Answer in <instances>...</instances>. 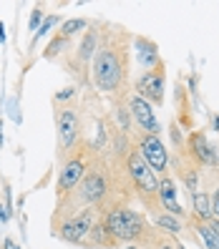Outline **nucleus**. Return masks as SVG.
Returning <instances> with one entry per match:
<instances>
[{"mask_svg":"<svg viewBox=\"0 0 219 249\" xmlns=\"http://www.w3.org/2000/svg\"><path fill=\"white\" fill-rule=\"evenodd\" d=\"M126 104H128V113H131V121H134V128H136V131L154 134V136L162 134V124H159L151 104H146V101L139 98L136 93H128Z\"/></svg>","mask_w":219,"mask_h":249,"instance_id":"9b49d317","label":"nucleus"},{"mask_svg":"<svg viewBox=\"0 0 219 249\" xmlns=\"http://www.w3.org/2000/svg\"><path fill=\"white\" fill-rule=\"evenodd\" d=\"M73 96H76V89H73V86H71V89H63L61 93H55V106L58 104H66V101L73 98Z\"/></svg>","mask_w":219,"mask_h":249,"instance_id":"4be33fe9","label":"nucleus"},{"mask_svg":"<svg viewBox=\"0 0 219 249\" xmlns=\"http://www.w3.org/2000/svg\"><path fill=\"white\" fill-rule=\"evenodd\" d=\"M177 249H186V247H182V244H177Z\"/></svg>","mask_w":219,"mask_h":249,"instance_id":"393cba45","label":"nucleus"},{"mask_svg":"<svg viewBox=\"0 0 219 249\" xmlns=\"http://www.w3.org/2000/svg\"><path fill=\"white\" fill-rule=\"evenodd\" d=\"M194 222H209V219H214L212 214V192H204V189H199L197 194H192V216Z\"/></svg>","mask_w":219,"mask_h":249,"instance_id":"4468645a","label":"nucleus"},{"mask_svg":"<svg viewBox=\"0 0 219 249\" xmlns=\"http://www.w3.org/2000/svg\"><path fill=\"white\" fill-rule=\"evenodd\" d=\"M83 249H116V244L109 239L104 224H101V219L93 224V229H91V234H89V239H86Z\"/></svg>","mask_w":219,"mask_h":249,"instance_id":"f3484780","label":"nucleus"},{"mask_svg":"<svg viewBox=\"0 0 219 249\" xmlns=\"http://www.w3.org/2000/svg\"><path fill=\"white\" fill-rule=\"evenodd\" d=\"M212 214L214 219H219V184L212 189Z\"/></svg>","mask_w":219,"mask_h":249,"instance_id":"5701e85b","label":"nucleus"},{"mask_svg":"<svg viewBox=\"0 0 219 249\" xmlns=\"http://www.w3.org/2000/svg\"><path fill=\"white\" fill-rule=\"evenodd\" d=\"M159 199H162V209L171 216L177 219H189V214L184 212V207L179 204V194H177V179H174V174H164V177H159Z\"/></svg>","mask_w":219,"mask_h":249,"instance_id":"f8f14e48","label":"nucleus"},{"mask_svg":"<svg viewBox=\"0 0 219 249\" xmlns=\"http://www.w3.org/2000/svg\"><path fill=\"white\" fill-rule=\"evenodd\" d=\"M131 36L121 25L101 23V40L91 66V83L111 101L131 93Z\"/></svg>","mask_w":219,"mask_h":249,"instance_id":"f257e3e1","label":"nucleus"},{"mask_svg":"<svg viewBox=\"0 0 219 249\" xmlns=\"http://www.w3.org/2000/svg\"><path fill=\"white\" fill-rule=\"evenodd\" d=\"M154 227L159 229V231H164V234H169V237H182L184 234V222L182 219H177V216H171V214H156L154 216Z\"/></svg>","mask_w":219,"mask_h":249,"instance_id":"dca6fc26","label":"nucleus"},{"mask_svg":"<svg viewBox=\"0 0 219 249\" xmlns=\"http://www.w3.org/2000/svg\"><path fill=\"white\" fill-rule=\"evenodd\" d=\"M89 25H91V23H89V20H83V18H71V20H63V25H61V31H58V36H63V38L73 40L78 33H83Z\"/></svg>","mask_w":219,"mask_h":249,"instance_id":"a211bd4d","label":"nucleus"},{"mask_svg":"<svg viewBox=\"0 0 219 249\" xmlns=\"http://www.w3.org/2000/svg\"><path fill=\"white\" fill-rule=\"evenodd\" d=\"M189 227L199 231V239L207 244V249H219V219H209V222L189 219Z\"/></svg>","mask_w":219,"mask_h":249,"instance_id":"2eb2a0df","label":"nucleus"},{"mask_svg":"<svg viewBox=\"0 0 219 249\" xmlns=\"http://www.w3.org/2000/svg\"><path fill=\"white\" fill-rule=\"evenodd\" d=\"M121 171H124V179L128 184L131 196H134L151 216L164 214L162 199H159V177L154 174V169L144 161V156L136 149L128 151V156L124 159V164H121Z\"/></svg>","mask_w":219,"mask_h":249,"instance_id":"7ed1b4c3","label":"nucleus"},{"mask_svg":"<svg viewBox=\"0 0 219 249\" xmlns=\"http://www.w3.org/2000/svg\"><path fill=\"white\" fill-rule=\"evenodd\" d=\"M83 113L76 104H58L55 106V154L58 164L66 161L83 143Z\"/></svg>","mask_w":219,"mask_h":249,"instance_id":"20e7f679","label":"nucleus"},{"mask_svg":"<svg viewBox=\"0 0 219 249\" xmlns=\"http://www.w3.org/2000/svg\"><path fill=\"white\" fill-rule=\"evenodd\" d=\"M93 156H96V149H93L89 141H83L66 161H61V169H58V181H55V196H58V201L66 199L73 189L81 184V179L86 177V171H89V166H91Z\"/></svg>","mask_w":219,"mask_h":249,"instance_id":"0eeeda50","label":"nucleus"},{"mask_svg":"<svg viewBox=\"0 0 219 249\" xmlns=\"http://www.w3.org/2000/svg\"><path fill=\"white\" fill-rule=\"evenodd\" d=\"M184 151L199 169H219V149L214 143H209L207 134H204L201 128H197V131L189 134Z\"/></svg>","mask_w":219,"mask_h":249,"instance_id":"9d476101","label":"nucleus"},{"mask_svg":"<svg viewBox=\"0 0 219 249\" xmlns=\"http://www.w3.org/2000/svg\"><path fill=\"white\" fill-rule=\"evenodd\" d=\"M43 20V8L40 5H36L33 8V13H31V25H28V28H31V31L33 33H38V23Z\"/></svg>","mask_w":219,"mask_h":249,"instance_id":"412c9836","label":"nucleus"},{"mask_svg":"<svg viewBox=\"0 0 219 249\" xmlns=\"http://www.w3.org/2000/svg\"><path fill=\"white\" fill-rule=\"evenodd\" d=\"M98 209L89 207V209H78V212H71V214H53V222H51V234L61 242L68 244H76L83 247L89 234L93 229V224L98 222Z\"/></svg>","mask_w":219,"mask_h":249,"instance_id":"423d86ee","label":"nucleus"},{"mask_svg":"<svg viewBox=\"0 0 219 249\" xmlns=\"http://www.w3.org/2000/svg\"><path fill=\"white\" fill-rule=\"evenodd\" d=\"M71 48H73V46H71V40H68V38H63V36H55V38L51 40V46L46 48V53H43V55H46L48 61H53L55 55H58V58H63V55H66Z\"/></svg>","mask_w":219,"mask_h":249,"instance_id":"6ab92c4d","label":"nucleus"},{"mask_svg":"<svg viewBox=\"0 0 219 249\" xmlns=\"http://www.w3.org/2000/svg\"><path fill=\"white\" fill-rule=\"evenodd\" d=\"M101 224H104L109 239L121 249L126 244H144L146 239L156 231V227L149 224L144 212H136L131 204H113L98 214Z\"/></svg>","mask_w":219,"mask_h":249,"instance_id":"f03ea898","label":"nucleus"},{"mask_svg":"<svg viewBox=\"0 0 219 249\" xmlns=\"http://www.w3.org/2000/svg\"><path fill=\"white\" fill-rule=\"evenodd\" d=\"M134 149L144 156V161L154 169L156 177H164V174H169V151L164 141L154 136V134H144V131H134Z\"/></svg>","mask_w":219,"mask_h":249,"instance_id":"6e6552de","label":"nucleus"},{"mask_svg":"<svg viewBox=\"0 0 219 249\" xmlns=\"http://www.w3.org/2000/svg\"><path fill=\"white\" fill-rule=\"evenodd\" d=\"M164 83H166V73H164V66H159L151 71H144L131 83V93H136L139 98H144L151 106H162L164 104Z\"/></svg>","mask_w":219,"mask_h":249,"instance_id":"1a4fd4ad","label":"nucleus"},{"mask_svg":"<svg viewBox=\"0 0 219 249\" xmlns=\"http://www.w3.org/2000/svg\"><path fill=\"white\" fill-rule=\"evenodd\" d=\"M121 249H144V247H139V244H126V247H121Z\"/></svg>","mask_w":219,"mask_h":249,"instance_id":"b1692460","label":"nucleus"},{"mask_svg":"<svg viewBox=\"0 0 219 249\" xmlns=\"http://www.w3.org/2000/svg\"><path fill=\"white\" fill-rule=\"evenodd\" d=\"M134 51H136V61H139V68L144 71H151V68H159V66H164L162 61V55H159V46L154 40L149 38H134Z\"/></svg>","mask_w":219,"mask_h":249,"instance_id":"ddd939ff","label":"nucleus"},{"mask_svg":"<svg viewBox=\"0 0 219 249\" xmlns=\"http://www.w3.org/2000/svg\"><path fill=\"white\" fill-rule=\"evenodd\" d=\"M58 23V16H51V18H46V23H43L40 28H38V33H33V43L38 40V38H43V36H46L48 31H51V28Z\"/></svg>","mask_w":219,"mask_h":249,"instance_id":"aec40b11","label":"nucleus"},{"mask_svg":"<svg viewBox=\"0 0 219 249\" xmlns=\"http://www.w3.org/2000/svg\"><path fill=\"white\" fill-rule=\"evenodd\" d=\"M98 40H101V23H91L81 33L76 46L61 58L71 76L78 78V83H89L91 81V66H93V55L98 51Z\"/></svg>","mask_w":219,"mask_h":249,"instance_id":"39448f33","label":"nucleus"}]
</instances>
